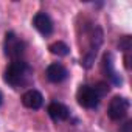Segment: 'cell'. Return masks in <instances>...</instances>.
Instances as JSON below:
<instances>
[{"instance_id":"6da1fadb","label":"cell","mask_w":132,"mask_h":132,"mask_svg":"<svg viewBox=\"0 0 132 132\" xmlns=\"http://www.w3.org/2000/svg\"><path fill=\"white\" fill-rule=\"evenodd\" d=\"M31 75H33V70L25 61H11V64L5 70L3 79L13 87H20L30 81Z\"/></svg>"},{"instance_id":"7a4b0ae2","label":"cell","mask_w":132,"mask_h":132,"mask_svg":"<svg viewBox=\"0 0 132 132\" xmlns=\"http://www.w3.org/2000/svg\"><path fill=\"white\" fill-rule=\"evenodd\" d=\"M3 48H5V54L11 61H22V56H23V51H25V44L13 31L5 34Z\"/></svg>"},{"instance_id":"3957f363","label":"cell","mask_w":132,"mask_h":132,"mask_svg":"<svg viewBox=\"0 0 132 132\" xmlns=\"http://www.w3.org/2000/svg\"><path fill=\"white\" fill-rule=\"evenodd\" d=\"M129 107H130L129 100L124 98V96L117 95V96H113V98L110 100V103H109L107 115H109L110 120H113V121H120V120H123V118L127 115Z\"/></svg>"},{"instance_id":"277c9868","label":"cell","mask_w":132,"mask_h":132,"mask_svg":"<svg viewBox=\"0 0 132 132\" xmlns=\"http://www.w3.org/2000/svg\"><path fill=\"white\" fill-rule=\"evenodd\" d=\"M76 100L79 103V106L86 107V109H95L100 104V95L96 93L95 87L90 86H81L76 92Z\"/></svg>"},{"instance_id":"5b68a950","label":"cell","mask_w":132,"mask_h":132,"mask_svg":"<svg viewBox=\"0 0 132 132\" xmlns=\"http://www.w3.org/2000/svg\"><path fill=\"white\" fill-rule=\"evenodd\" d=\"M45 75H47V79H48L50 82L57 84V82H62L64 79H67V76H69V70L65 69L62 64L54 62V64H50L48 67H47Z\"/></svg>"},{"instance_id":"8992f818","label":"cell","mask_w":132,"mask_h":132,"mask_svg":"<svg viewBox=\"0 0 132 132\" xmlns=\"http://www.w3.org/2000/svg\"><path fill=\"white\" fill-rule=\"evenodd\" d=\"M47 112H48L50 118L53 121H56V123L57 121H65V120H69V117H70L69 107L65 104H62V103H57V101L50 103L48 107H47Z\"/></svg>"},{"instance_id":"52a82bcc","label":"cell","mask_w":132,"mask_h":132,"mask_svg":"<svg viewBox=\"0 0 132 132\" xmlns=\"http://www.w3.org/2000/svg\"><path fill=\"white\" fill-rule=\"evenodd\" d=\"M22 104L27 107V109H33V110H37L42 107L44 104V96L39 90H34V89H30L27 90L23 95H22Z\"/></svg>"},{"instance_id":"ba28073f","label":"cell","mask_w":132,"mask_h":132,"mask_svg":"<svg viewBox=\"0 0 132 132\" xmlns=\"http://www.w3.org/2000/svg\"><path fill=\"white\" fill-rule=\"evenodd\" d=\"M33 27L44 36H50L53 33V22L50 16L45 13H37L33 17Z\"/></svg>"},{"instance_id":"9c48e42d","label":"cell","mask_w":132,"mask_h":132,"mask_svg":"<svg viewBox=\"0 0 132 132\" xmlns=\"http://www.w3.org/2000/svg\"><path fill=\"white\" fill-rule=\"evenodd\" d=\"M101 67H103V72L106 73V76H109L115 84H121V78H118L117 73H115V70H113V59H112L110 53H104Z\"/></svg>"},{"instance_id":"30bf717a","label":"cell","mask_w":132,"mask_h":132,"mask_svg":"<svg viewBox=\"0 0 132 132\" xmlns=\"http://www.w3.org/2000/svg\"><path fill=\"white\" fill-rule=\"evenodd\" d=\"M48 50H50V53L54 54V56H67V54L70 53L69 45H67V44H64V42H61V40L53 42V44L48 47Z\"/></svg>"},{"instance_id":"8fae6325","label":"cell","mask_w":132,"mask_h":132,"mask_svg":"<svg viewBox=\"0 0 132 132\" xmlns=\"http://www.w3.org/2000/svg\"><path fill=\"white\" fill-rule=\"evenodd\" d=\"M130 47H132V42H130V36H123L120 40H118V48L123 50L124 53L130 51Z\"/></svg>"},{"instance_id":"7c38bea8","label":"cell","mask_w":132,"mask_h":132,"mask_svg":"<svg viewBox=\"0 0 132 132\" xmlns=\"http://www.w3.org/2000/svg\"><path fill=\"white\" fill-rule=\"evenodd\" d=\"M95 90H96V93L100 95V98H103L104 95H107V92H109V86H107L106 82H98V84L95 86Z\"/></svg>"},{"instance_id":"4fadbf2b","label":"cell","mask_w":132,"mask_h":132,"mask_svg":"<svg viewBox=\"0 0 132 132\" xmlns=\"http://www.w3.org/2000/svg\"><path fill=\"white\" fill-rule=\"evenodd\" d=\"M2 101H3V96H2V92H0V106H2Z\"/></svg>"}]
</instances>
